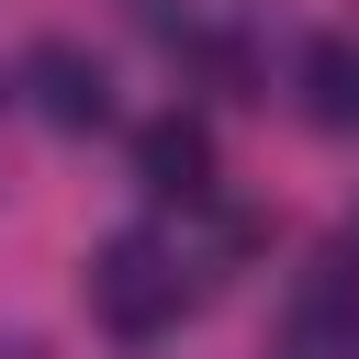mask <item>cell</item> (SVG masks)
Instances as JSON below:
<instances>
[{
  "label": "cell",
  "mask_w": 359,
  "mask_h": 359,
  "mask_svg": "<svg viewBox=\"0 0 359 359\" xmlns=\"http://www.w3.org/2000/svg\"><path fill=\"white\" fill-rule=\"evenodd\" d=\"M292 90H303V112L325 135H359V34H314L303 67H292Z\"/></svg>",
  "instance_id": "obj_3"
},
{
  "label": "cell",
  "mask_w": 359,
  "mask_h": 359,
  "mask_svg": "<svg viewBox=\"0 0 359 359\" xmlns=\"http://www.w3.org/2000/svg\"><path fill=\"white\" fill-rule=\"evenodd\" d=\"M135 168H146L157 191L202 202V191H213V135H202V123H146V135H135Z\"/></svg>",
  "instance_id": "obj_4"
},
{
  "label": "cell",
  "mask_w": 359,
  "mask_h": 359,
  "mask_svg": "<svg viewBox=\"0 0 359 359\" xmlns=\"http://www.w3.org/2000/svg\"><path fill=\"white\" fill-rule=\"evenodd\" d=\"M22 90H34V112L67 123V135H90V123L112 112V90H101V67H90L79 45H34V56H22Z\"/></svg>",
  "instance_id": "obj_2"
},
{
  "label": "cell",
  "mask_w": 359,
  "mask_h": 359,
  "mask_svg": "<svg viewBox=\"0 0 359 359\" xmlns=\"http://www.w3.org/2000/svg\"><path fill=\"white\" fill-rule=\"evenodd\" d=\"M191 247L180 236H112L101 258H90V314L112 325V337H168L180 314H191Z\"/></svg>",
  "instance_id": "obj_1"
}]
</instances>
